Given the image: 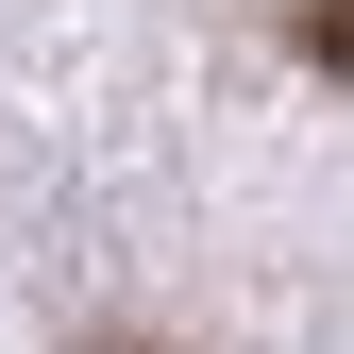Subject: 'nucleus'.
I'll list each match as a JSON object with an SVG mask.
<instances>
[{
    "instance_id": "1",
    "label": "nucleus",
    "mask_w": 354,
    "mask_h": 354,
    "mask_svg": "<svg viewBox=\"0 0 354 354\" xmlns=\"http://www.w3.org/2000/svg\"><path fill=\"white\" fill-rule=\"evenodd\" d=\"M287 34H304V51H321L337 84H354V0H287Z\"/></svg>"
}]
</instances>
